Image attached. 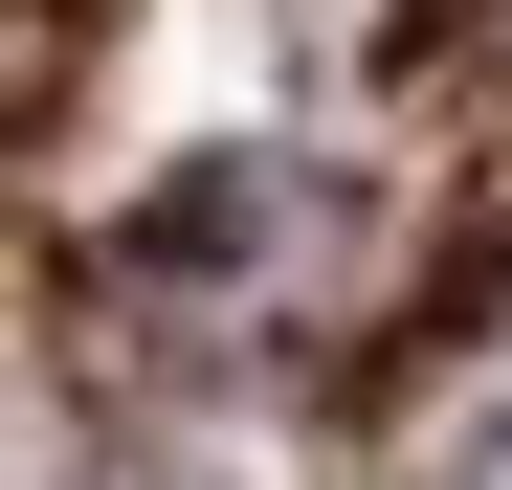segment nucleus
Listing matches in <instances>:
<instances>
[{
    "instance_id": "nucleus-1",
    "label": "nucleus",
    "mask_w": 512,
    "mask_h": 490,
    "mask_svg": "<svg viewBox=\"0 0 512 490\" xmlns=\"http://www.w3.org/2000/svg\"><path fill=\"white\" fill-rule=\"evenodd\" d=\"M67 45H90V0H0V112H45V90H67Z\"/></svg>"
}]
</instances>
